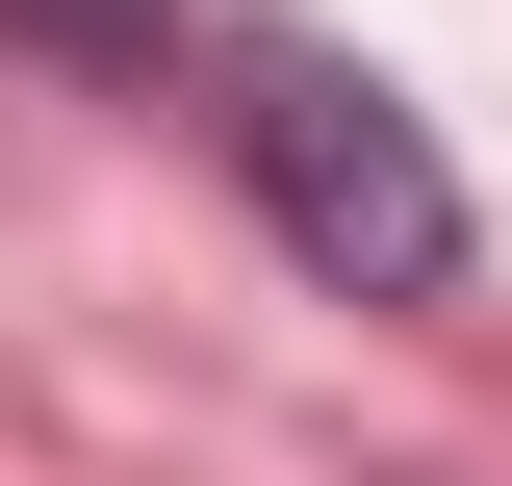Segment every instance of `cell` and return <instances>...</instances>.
<instances>
[{"label": "cell", "instance_id": "cell-2", "mask_svg": "<svg viewBox=\"0 0 512 486\" xmlns=\"http://www.w3.org/2000/svg\"><path fill=\"white\" fill-rule=\"evenodd\" d=\"M0 26H26V52H77V77H154V52H180V0H0Z\"/></svg>", "mask_w": 512, "mask_h": 486}, {"label": "cell", "instance_id": "cell-1", "mask_svg": "<svg viewBox=\"0 0 512 486\" xmlns=\"http://www.w3.org/2000/svg\"><path fill=\"white\" fill-rule=\"evenodd\" d=\"M231 154H256V205H282L308 282H359V307H436L461 282V154L384 103L359 52H231Z\"/></svg>", "mask_w": 512, "mask_h": 486}]
</instances>
